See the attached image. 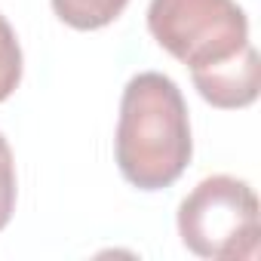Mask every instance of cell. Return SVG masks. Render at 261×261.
Here are the masks:
<instances>
[{
    "label": "cell",
    "instance_id": "obj_4",
    "mask_svg": "<svg viewBox=\"0 0 261 261\" xmlns=\"http://www.w3.org/2000/svg\"><path fill=\"white\" fill-rule=\"evenodd\" d=\"M191 80H194V89L200 92V98L209 101L212 108H221V111L249 108L258 98V89H261L258 49L249 43L233 59L215 65V68H209L203 74H191Z\"/></svg>",
    "mask_w": 261,
    "mask_h": 261
},
{
    "label": "cell",
    "instance_id": "obj_1",
    "mask_svg": "<svg viewBox=\"0 0 261 261\" xmlns=\"http://www.w3.org/2000/svg\"><path fill=\"white\" fill-rule=\"evenodd\" d=\"M194 154L188 105L178 83L160 71H142L120 98L114 157L120 175L139 191L175 185Z\"/></svg>",
    "mask_w": 261,
    "mask_h": 261
},
{
    "label": "cell",
    "instance_id": "obj_5",
    "mask_svg": "<svg viewBox=\"0 0 261 261\" xmlns=\"http://www.w3.org/2000/svg\"><path fill=\"white\" fill-rule=\"evenodd\" d=\"M53 13L74 31H98L111 25L129 0H49Z\"/></svg>",
    "mask_w": 261,
    "mask_h": 261
},
{
    "label": "cell",
    "instance_id": "obj_3",
    "mask_svg": "<svg viewBox=\"0 0 261 261\" xmlns=\"http://www.w3.org/2000/svg\"><path fill=\"white\" fill-rule=\"evenodd\" d=\"M148 31L191 74H203L249 46V19L237 0H151Z\"/></svg>",
    "mask_w": 261,
    "mask_h": 261
},
{
    "label": "cell",
    "instance_id": "obj_6",
    "mask_svg": "<svg viewBox=\"0 0 261 261\" xmlns=\"http://www.w3.org/2000/svg\"><path fill=\"white\" fill-rule=\"evenodd\" d=\"M22 83V46L7 22V16L0 13V105H4Z\"/></svg>",
    "mask_w": 261,
    "mask_h": 261
},
{
    "label": "cell",
    "instance_id": "obj_7",
    "mask_svg": "<svg viewBox=\"0 0 261 261\" xmlns=\"http://www.w3.org/2000/svg\"><path fill=\"white\" fill-rule=\"evenodd\" d=\"M13 212H16V163L10 142L0 133V230L10 224Z\"/></svg>",
    "mask_w": 261,
    "mask_h": 261
},
{
    "label": "cell",
    "instance_id": "obj_2",
    "mask_svg": "<svg viewBox=\"0 0 261 261\" xmlns=\"http://www.w3.org/2000/svg\"><path fill=\"white\" fill-rule=\"evenodd\" d=\"M178 237L181 243L212 261H240L258 252L261 209L249 181L233 175L203 178L178 203Z\"/></svg>",
    "mask_w": 261,
    "mask_h": 261
}]
</instances>
